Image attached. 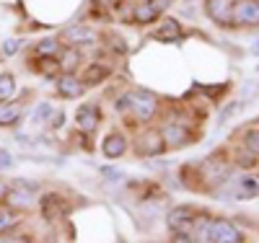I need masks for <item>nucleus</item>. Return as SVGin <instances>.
<instances>
[{
  "mask_svg": "<svg viewBox=\"0 0 259 243\" xmlns=\"http://www.w3.org/2000/svg\"><path fill=\"white\" fill-rule=\"evenodd\" d=\"M124 106H133V112H135V117H138L140 122H148L150 117L156 114V99L150 96L148 91L130 93L127 99H122V101H119V109H124Z\"/></svg>",
  "mask_w": 259,
  "mask_h": 243,
  "instance_id": "1",
  "label": "nucleus"
},
{
  "mask_svg": "<svg viewBox=\"0 0 259 243\" xmlns=\"http://www.w3.org/2000/svg\"><path fill=\"white\" fill-rule=\"evenodd\" d=\"M205 240H212V243H239L241 233L236 230L228 220H210L207 230H205Z\"/></svg>",
  "mask_w": 259,
  "mask_h": 243,
  "instance_id": "2",
  "label": "nucleus"
},
{
  "mask_svg": "<svg viewBox=\"0 0 259 243\" xmlns=\"http://www.w3.org/2000/svg\"><path fill=\"white\" fill-rule=\"evenodd\" d=\"M168 225H171V230L177 233L179 240H189V233H192V228H194V215H192V210H189V207L174 210V212L168 215Z\"/></svg>",
  "mask_w": 259,
  "mask_h": 243,
  "instance_id": "3",
  "label": "nucleus"
},
{
  "mask_svg": "<svg viewBox=\"0 0 259 243\" xmlns=\"http://www.w3.org/2000/svg\"><path fill=\"white\" fill-rule=\"evenodd\" d=\"M233 21L244 26H259V0H241L239 6L233 8Z\"/></svg>",
  "mask_w": 259,
  "mask_h": 243,
  "instance_id": "4",
  "label": "nucleus"
},
{
  "mask_svg": "<svg viewBox=\"0 0 259 243\" xmlns=\"http://www.w3.org/2000/svg\"><path fill=\"white\" fill-rule=\"evenodd\" d=\"M205 8H207V16L215 21V24H221V26H231L233 24V16H231L233 8H231L228 0H207Z\"/></svg>",
  "mask_w": 259,
  "mask_h": 243,
  "instance_id": "5",
  "label": "nucleus"
},
{
  "mask_svg": "<svg viewBox=\"0 0 259 243\" xmlns=\"http://www.w3.org/2000/svg\"><path fill=\"white\" fill-rule=\"evenodd\" d=\"M101 150H104L106 158H119V156H124V150H127V140L119 135V132H114V135H109L104 140Z\"/></svg>",
  "mask_w": 259,
  "mask_h": 243,
  "instance_id": "6",
  "label": "nucleus"
},
{
  "mask_svg": "<svg viewBox=\"0 0 259 243\" xmlns=\"http://www.w3.org/2000/svg\"><path fill=\"white\" fill-rule=\"evenodd\" d=\"M163 137H166V145L168 148H182L189 142V135H187V129L184 127H177V124H168L163 129Z\"/></svg>",
  "mask_w": 259,
  "mask_h": 243,
  "instance_id": "7",
  "label": "nucleus"
},
{
  "mask_svg": "<svg viewBox=\"0 0 259 243\" xmlns=\"http://www.w3.org/2000/svg\"><path fill=\"white\" fill-rule=\"evenodd\" d=\"M57 88H60V93H62L65 99H78V96L83 93V85H80V83H78L73 75H65V78H60Z\"/></svg>",
  "mask_w": 259,
  "mask_h": 243,
  "instance_id": "8",
  "label": "nucleus"
},
{
  "mask_svg": "<svg viewBox=\"0 0 259 243\" xmlns=\"http://www.w3.org/2000/svg\"><path fill=\"white\" fill-rule=\"evenodd\" d=\"M179 34H182V31H179V24H177L174 18H168V21H163L161 29L156 31V39H158V41H177Z\"/></svg>",
  "mask_w": 259,
  "mask_h": 243,
  "instance_id": "9",
  "label": "nucleus"
},
{
  "mask_svg": "<svg viewBox=\"0 0 259 243\" xmlns=\"http://www.w3.org/2000/svg\"><path fill=\"white\" fill-rule=\"evenodd\" d=\"M65 36H68V41H73V44H89V41H94V39H96L94 29H85V26L68 29V31H65Z\"/></svg>",
  "mask_w": 259,
  "mask_h": 243,
  "instance_id": "10",
  "label": "nucleus"
},
{
  "mask_svg": "<svg viewBox=\"0 0 259 243\" xmlns=\"http://www.w3.org/2000/svg\"><path fill=\"white\" fill-rule=\"evenodd\" d=\"M96 122H99V117H96V109H91V106H83L80 112H78V127H80V129L91 132V129L96 127Z\"/></svg>",
  "mask_w": 259,
  "mask_h": 243,
  "instance_id": "11",
  "label": "nucleus"
},
{
  "mask_svg": "<svg viewBox=\"0 0 259 243\" xmlns=\"http://www.w3.org/2000/svg\"><path fill=\"white\" fill-rule=\"evenodd\" d=\"M41 212H45V217H57L60 212H62V202H60V197L57 194H52V197H45L41 200Z\"/></svg>",
  "mask_w": 259,
  "mask_h": 243,
  "instance_id": "12",
  "label": "nucleus"
},
{
  "mask_svg": "<svg viewBox=\"0 0 259 243\" xmlns=\"http://www.w3.org/2000/svg\"><path fill=\"white\" fill-rule=\"evenodd\" d=\"M13 96H16V80L13 75L3 73L0 75V101H11Z\"/></svg>",
  "mask_w": 259,
  "mask_h": 243,
  "instance_id": "13",
  "label": "nucleus"
},
{
  "mask_svg": "<svg viewBox=\"0 0 259 243\" xmlns=\"http://www.w3.org/2000/svg\"><path fill=\"white\" fill-rule=\"evenodd\" d=\"M18 119V109L16 106H6V101H0V124H13Z\"/></svg>",
  "mask_w": 259,
  "mask_h": 243,
  "instance_id": "14",
  "label": "nucleus"
},
{
  "mask_svg": "<svg viewBox=\"0 0 259 243\" xmlns=\"http://www.w3.org/2000/svg\"><path fill=\"white\" fill-rule=\"evenodd\" d=\"M143 153H148V156H156V153H161V140L156 137V132L145 135V140H143Z\"/></svg>",
  "mask_w": 259,
  "mask_h": 243,
  "instance_id": "15",
  "label": "nucleus"
},
{
  "mask_svg": "<svg viewBox=\"0 0 259 243\" xmlns=\"http://www.w3.org/2000/svg\"><path fill=\"white\" fill-rule=\"evenodd\" d=\"M106 75H109V70H106V68H101V65H91L89 73H85V80H89V83H101Z\"/></svg>",
  "mask_w": 259,
  "mask_h": 243,
  "instance_id": "16",
  "label": "nucleus"
},
{
  "mask_svg": "<svg viewBox=\"0 0 259 243\" xmlns=\"http://www.w3.org/2000/svg\"><path fill=\"white\" fill-rule=\"evenodd\" d=\"M244 142H246V150L251 153V156H259V129H249Z\"/></svg>",
  "mask_w": 259,
  "mask_h": 243,
  "instance_id": "17",
  "label": "nucleus"
},
{
  "mask_svg": "<svg viewBox=\"0 0 259 243\" xmlns=\"http://www.w3.org/2000/svg\"><path fill=\"white\" fill-rule=\"evenodd\" d=\"M8 200H11L13 205H18V207H29V205H31V189H29V191H11Z\"/></svg>",
  "mask_w": 259,
  "mask_h": 243,
  "instance_id": "18",
  "label": "nucleus"
},
{
  "mask_svg": "<svg viewBox=\"0 0 259 243\" xmlns=\"http://www.w3.org/2000/svg\"><path fill=\"white\" fill-rule=\"evenodd\" d=\"M156 16H158V13L150 8V6H143V8L135 11V21H138V24H148V21H153Z\"/></svg>",
  "mask_w": 259,
  "mask_h": 243,
  "instance_id": "19",
  "label": "nucleus"
},
{
  "mask_svg": "<svg viewBox=\"0 0 259 243\" xmlns=\"http://www.w3.org/2000/svg\"><path fill=\"white\" fill-rule=\"evenodd\" d=\"M78 65V52H73V50H68L62 55V70H73Z\"/></svg>",
  "mask_w": 259,
  "mask_h": 243,
  "instance_id": "20",
  "label": "nucleus"
},
{
  "mask_svg": "<svg viewBox=\"0 0 259 243\" xmlns=\"http://www.w3.org/2000/svg\"><path fill=\"white\" fill-rule=\"evenodd\" d=\"M18 223V215H11V212H0V233L8 230L11 225Z\"/></svg>",
  "mask_w": 259,
  "mask_h": 243,
  "instance_id": "21",
  "label": "nucleus"
},
{
  "mask_svg": "<svg viewBox=\"0 0 259 243\" xmlns=\"http://www.w3.org/2000/svg\"><path fill=\"white\" fill-rule=\"evenodd\" d=\"M39 52H41V55H55V52H57V41H55V39L41 41V44H39Z\"/></svg>",
  "mask_w": 259,
  "mask_h": 243,
  "instance_id": "22",
  "label": "nucleus"
},
{
  "mask_svg": "<svg viewBox=\"0 0 259 243\" xmlns=\"http://www.w3.org/2000/svg\"><path fill=\"white\" fill-rule=\"evenodd\" d=\"M11 166H13V156H11L8 150L0 148V171H6V168H11Z\"/></svg>",
  "mask_w": 259,
  "mask_h": 243,
  "instance_id": "23",
  "label": "nucleus"
},
{
  "mask_svg": "<svg viewBox=\"0 0 259 243\" xmlns=\"http://www.w3.org/2000/svg\"><path fill=\"white\" fill-rule=\"evenodd\" d=\"M18 47H21L18 39H6V41H3V52H6V55H16Z\"/></svg>",
  "mask_w": 259,
  "mask_h": 243,
  "instance_id": "24",
  "label": "nucleus"
},
{
  "mask_svg": "<svg viewBox=\"0 0 259 243\" xmlns=\"http://www.w3.org/2000/svg\"><path fill=\"white\" fill-rule=\"evenodd\" d=\"M50 112H52V106H50V104H39L34 119H47V117H50Z\"/></svg>",
  "mask_w": 259,
  "mask_h": 243,
  "instance_id": "25",
  "label": "nucleus"
},
{
  "mask_svg": "<svg viewBox=\"0 0 259 243\" xmlns=\"http://www.w3.org/2000/svg\"><path fill=\"white\" fill-rule=\"evenodd\" d=\"M168 3H171V0H150V3H148V6H150V8H153L156 13H161V11H163V8H166Z\"/></svg>",
  "mask_w": 259,
  "mask_h": 243,
  "instance_id": "26",
  "label": "nucleus"
},
{
  "mask_svg": "<svg viewBox=\"0 0 259 243\" xmlns=\"http://www.w3.org/2000/svg\"><path fill=\"white\" fill-rule=\"evenodd\" d=\"M101 173L106 176V179H114V181H119V179H122V171H117V168H104Z\"/></svg>",
  "mask_w": 259,
  "mask_h": 243,
  "instance_id": "27",
  "label": "nucleus"
},
{
  "mask_svg": "<svg viewBox=\"0 0 259 243\" xmlns=\"http://www.w3.org/2000/svg\"><path fill=\"white\" fill-rule=\"evenodd\" d=\"M3 189H6V186H3V184H0V191H3Z\"/></svg>",
  "mask_w": 259,
  "mask_h": 243,
  "instance_id": "28",
  "label": "nucleus"
}]
</instances>
